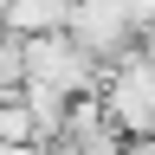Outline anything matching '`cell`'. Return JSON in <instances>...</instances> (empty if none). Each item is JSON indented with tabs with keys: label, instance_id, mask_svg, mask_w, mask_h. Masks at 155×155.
Segmentation results:
<instances>
[{
	"label": "cell",
	"instance_id": "6da1fadb",
	"mask_svg": "<svg viewBox=\"0 0 155 155\" xmlns=\"http://www.w3.org/2000/svg\"><path fill=\"white\" fill-rule=\"evenodd\" d=\"M78 45H84L104 71L129 65V58H142V26H136L129 0H78L71 7V26H65Z\"/></svg>",
	"mask_w": 155,
	"mask_h": 155
},
{
	"label": "cell",
	"instance_id": "7a4b0ae2",
	"mask_svg": "<svg viewBox=\"0 0 155 155\" xmlns=\"http://www.w3.org/2000/svg\"><path fill=\"white\" fill-rule=\"evenodd\" d=\"M26 78H32V84L65 91V97L104 91V65H97L71 32H32V39H26Z\"/></svg>",
	"mask_w": 155,
	"mask_h": 155
},
{
	"label": "cell",
	"instance_id": "3957f363",
	"mask_svg": "<svg viewBox=\"0 0 155 155\" xmlns=\"http://www.w3.org/2000/svg\"><path fill=\"white\" fill-rule=\"evenodd\" d=\"M104 110L116 116V129L129 142H155V65L149 58L104 71Z\"/></svg>",
	"mask_w": 155,
	"mask_h": 155
},
{
	"label": "cell",
	"instance_id": "277c9868",
	"mask_svg": "<svg viewBox=\"0 0 155 155\" xmlns=\"http://www.w3.org/2000/svg\"><path fill=\"white\" fill-rule=\"evenodd\" d=\"M123 142H129V136L116 129V116L104 110V91H78L52 149H71V155H116Z\"/></svg>",
	"mask_w": 155,
	"mask_h": 155
},
{
	"label": "cell",
	"instance_id": "5b68a950",
	"mask_svg": "<svg viewBox=\"0 0 155 155\" xmlns=\"http://www.w3.org/2000/svg\"><path fill=\"white\" fill-rule=\"evenodd\" d=\"M78 0H7V32L32 39V32H65Z\"/></svg>",
	"mask_w": 155,
	"mask_h": 155
},
{
	"label": "cell",
	"instance_id": "8992f818",
	"mask_svg": "<svg viewBox=\"0 0 155 155\" xmlns=\"http://www.w3.org/2000/svg\"><path fill=\"white\" fill-rule=\"evenodd\" d=\"M19 91H26V110H32V136H39V142H58L71 97H65V91H52V84H32V78H26Z\"/></svg>",
	"mask_w": 155,
	"mask_h": 155
},
{
	"label": "cell",
	"instance_id": "52a82bcc",
	"mask_svg": "<svg viewBox=\"0 0 155 155\" xmlns=\"http://www.w3.org/2000/svg\"><path fill=\"white\" fill-rule=\"evenodd\" d=\"M26 142H39L32 136V110H26V91H0V149H26Z\"/></svg>",
	"mask_w": 155,
	"mask_h": 155
},
{
	"label": "cell",
	"instance_id": "ba28073f",
	"mask_svg": "<svg viewBox=\"0 0 155 155\" xmlns=\"http://www.w3.org/2000/svg\"><path fill=\"white\" fill-rule=\"evenodd\" d=\"M26 84V39L19 32H0V91Z\"/></svg>",
	"mask_w": 155,
	"mask_h": 155
},
{
	"label": "cell",
	"instance_id": "9c48e42d",
	"mask_svg": "<svg viewBox=\"0 0 155 155\" xmlns=\"http://www.w3.org/2000/svg\"><path fill=\"white\" fill-rule=\"evenodd\" d=\"M0 32H7V0H0Z\"/></svg>",
	"mask_w": 155,
	"mask_h": 155
}]
</instances>
